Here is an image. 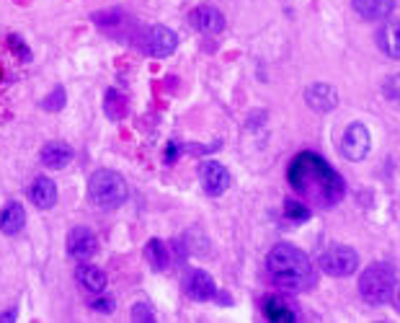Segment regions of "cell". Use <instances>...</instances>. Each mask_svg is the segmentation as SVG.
Returning a JSON list of instances; mask_svg holds the SVG:
<instances>
[{
	"label": "cell",
	"mask_w": 400,
	"mask_h": 323,
	"mask_svg": "<svg viewBox=\"0 0 400 323\" xmlns=\"http://www.w3.org/2000/svg\"><path fill=\"white\" fill-rule=\"evenodd\" d=\"M266 269L274 285H279L287 292H305L315 282L310 258L292 243H276L266 256Z\"/></svg>",
	"instance_id": "7a4b0ae2"
},
{
	"label": "cell",
	"mask_w": 400,
	"mask_h": 323,
	"mask_svg": "<svg viewBox=\"0 0 400 323\" xmlns=\"http://www.w3.org/2000/svg\"><path fill=\"white\" fill-rule=\"evenodd\" d=\"M264 313H266V318L274 323H294L297 321V313H294L292 308H287L279 297H266Z\"/></svg>",
	"instance_id": "d6986e66"
},
{
	"label": "cell",
	"mask_w": 400,
	"mask_h": 323,
	"mask_svg": "<svg viewBox=\"0 0 400 323\" xmlns=\"http://www.w3.org/2000/svg\"><path fill=\"white\" fill-rule=\"evenodd\" d=\"M287 179L292 189L315 207H336L346 194L344 179L312 150H302L300 156H294Z\"/></svg>",
	"instance_id": "6da1fadb"
},
{
	"label": "cell",
	"mask_w": 400,
	"mask_h": 323,
	"mask_svg": "<svg viewBox=\"0 0 400 323\" xmlns=\"http://www.w3.org/2000/svg\"><path fill=\"white\" fill-rule=\"evenodd\" d=\"M145 256H147V264H150L155 272H163V269H168V264H171V256H168V251H165V243L160 238L147 240Z\"/></svg>",
	"instance_id": "ffe728a7"
},
{
	"label": "cell",
	"mask_w": 400,
	"mask_h": 323,
	"mask_svg": "<svg viewBox=\"0 0 400 323\" xmlns=\"http://www.w3.org/2000/svg\"><path fill=\"white\" fill-rule=\"evenodd\" d=\"M88 192H91V199L103 210H114L119 204L127 202V181L122 179L114 171H96L91 176V184H88Z\"/></svg>",
	"instance_id": "277c9868"
},
{
	"label": "cell",
	"mask_w": 400,
	"mask_h": 323,
	"mask_svg": "<svg viewBox=\"0 0 400 323\" xmlns=\"http://www.w3.org/2000/svg\"><path fill=\"white\" fill-rule=\"evenodd\" d=\"M28 197H31V202L42 207V210H49L52 204L57 202V186L52 179H47V176H39L37 181L31 184L28 189Z\"/></svg>",
	"instance_id": "2e32d148"
},
{
	"label": "cell",
	"mask_w": 400,
	"mask_h": 323,
	"mask_svg": "<svg viewBox=\"0 0 400 323\" xmlns=\"http://www.w3.org/2000/svg\"><path fill=\"white\" fill-rule=\"evenodd\" d=\"M385 96H388L390 101L400 103V75H395V78H390V81L385 83Z\"/></svg>",
	"instance_id": "d4e9b609"
},
{
	"label": "cell",
	"mask_w": 400,
	"mask_h": 323,
	"mask_svg": "<svg viewBox=\"0 0 400 323\" xmlns=\"http://www.w3.org/2000/svg\"><path fill=\"white\" fill-rule=\"evenodd\" d=\"M356 13L367 21H385L395 10V0H351Z\"/></svg>",
	"instance_id": "4fadbf2b"
},
{
	"label": "cell",
	"mask_w": 400,
	"mask_h": 323,
	"mask_svg": "<svg viewBox=\"0 0 400 323\" xmlns=\"http://www.w3.org/2000/svg\"><path fill=\"white\" fill-rule=\"evenodd\" d=\"M398 272L388 261H374L362 272L359 277V295L369 305H385L395 292Z\"/></svg>",
	"instance_id": "3957f363"
},
{
	"label": "cell",
	"mask_w": 400,
	"mask_h": 323,
	"mask_svg": "<svg viewBox=\"0 0 400 323\" xmlns=\"http://www.w3.org/2000/svg\"><path fill=\"white\" fill-rule=\"evenodd\" d=\"M75 277H78V282H81V287H85L88 292H103L106 290V274L101 272L99 267H93V264H83V267H78V272H75Z\"/></svg>",
	"instance_id": "ac0fdd59"
},
{
	"label": "cell",
	"mask_w": 400,
	"mask_h": 323,
	"mask_svg": "<svg viewBox=\"0 0 400 323\" xmlns=\"http://www.w3.org/2000/svg\"><path fill=\"white\" fill-rule=\"evenodd\" d=\"M70 160H73V150L67 148L65 142H49V145L42 148V163L47 168H52V171L65 168Z\"/></svg>",
	"instance_id": "e0dca14e"
},
{
	"label": "cell",
	"mask_w": 400,
	"mask_h": 323,
	"mask_svg": "<svg viewBox=\"0 0 400 323\" xmlns=\"http://www.w3.org/2000/svg\"><path fill=\"white\" fill-rule=\"evenodd\" d=\"M119 16H122L119 10H114V13H109V16H103V13H96V16H93V21H96V24H101V26H106V24H117Z\"/></svg>",
	"instance_id": "4316f807"
},
{
	"label": "cell",
	"mask_w": 400,
	"mask_h": 323,
	"mask_svg": "<svg viewBox=\"0 0 400 323\" xmlns=\"http://www.w3.org/2000/svg\"><path fill=\"white\" fill-rule=\"evenodd\" d=\"M0 321H16V318H13V313H3L0 315Z\"/></svg>",
	"instance_id": "f1b7e54d"
},
{
	"label": "cell",
	"mask_w": 400,
	"mask_h": 323,
	"mask_svg": "<svg viewBox=\"0 0 400 323\" xmlns=\"http://www.w3.org/2000/svg\"><path fill=\"white\" fill-rule=\"evenodd\" d=\"M359 267V254L349 246H333L320 256V269L331 277H349Z\"/></svg>",
	"instance_id": "5b68a950"
},
{
	"label": "cell",
	"mask_w": 400,
	"mask_h": 323,
	"mask_svg": "<svg viewBox=\"0 0 400 323\" xmlns=\"http://www.w3.org/2000/svg\"><path fill=\"white\" fill-rule=\"evenodd\" d=\"M201 176V186H204V192L212 194V197H219V194L228 192L230 186V174L228 168L217 163V160H207L199 171Z\"/></svg>",
	"instance_id": "ba28073f"
},
{
	"label": "cell",
	"mask_w": 400,
	"mask_h": 323,
	"mask_svg": "<svg viewBox=\"0 0 400 323\" xmlns=\"http://www.w3.org/2000/svg\"><path fill=\"white\" fill-rule=\"evenodd\" d=\"M372 150V138H369V129L354 122L349 124L344 132V140H341V153H344L346 160H364Z\"/></svg>",
	"instance_id": "52a82bcc"
},
{
	"label": "cell",
	"mask_w": 400,
	"mask_h": 323,
	"mask_svg": "<svg viewBox=\"0 0 400 323\" xmlns=\"http://www.w3.org/2000/svg\"><path fill=\"white\" fill-rule=\"evenodd\" d=\"M284 215H287V220L297 222V225L310 220V210L302 202H297V199H287L284 202Z\"/></svg>",
	"instance_id": "7402d4cb"
},
{
	"label": "cell",
	"mask_w": 400,
	"mask_h": 323,
	"mask_svg": "<svg viewBox=\"0 0 400 323\" xmlns=\"http://www.w3.org/2000/svg\"><path fill=\"white\" fill-rule=\"evenodd\" d=\"M377 44L390 60H400V21H388L377 31Z\"/></svg>",
	"instance_id": "9a60e30c"
},
{
	"label": "cell",
	"mask_w": 400,
	"mask_h": 323,
	"mask_svg": "<svg viewBox=\"0 0 400 323\" xmlns=\"http://www.w3.org/2000/svg\"><path fill=\"white\" fill-rule=\"evenodd\" d=\"M132 318H135V321H142V323H153L155 310L147 303H137L135 308H132Z\"/></svg>",
	"instance_id": "cb8c5ba5"
},
{
	"label": "cell",
	"mask_w": 400,
	"mask_h": 323,
	"mask_svg": "<svg viewBox=\"0 0 400 323\" xmlns=\"http://www.w3.org/2000/svg\"><path fill=\"white\" fill-rule=\"evenodd\" d=\"M186 292H189L194 300H212V297H215V292H217V285H215V279H212L210 272L197 269V272H191V274H189Z\"/></svg>",
	"instance_id": "7c38bea8"
},
{
	"label": "cell",
	"mask_w": 400,
	"mask_h": 323,
	"mask_svg": "<svg viewBox=\"0 0 400 323\" xmlns=\"http://www.w3.org/2000/svg\"><path fill=\"white\" fill-rule=\"evenodd\" d=\"M91 305H93V310H101V313H111V310H114V297H96Z\"/></svg>",
	"instance_id": "484cf974"
},
{
	"label": "cell",
	"mask_w": 400,
	"mask_h": 323,
	"mask_svg": "<svg viewBox=\"0 0 400 323\" xmlns=\"http://www.w3.org/2000/svg\"><path fill=\"white\" fill-rule=\"evenodd\" d=\"M10 44H16V47H19V55L24 57V60H28V57H31V55H28V52H26V47L21 44V39H19V37H10Z\"/></svg>",
	"instance_id": "83f0119b"
},
{
	"label": "cell",
	"mask_w": 400,
	"mask_h": 323,
	"mask_svg": "<svg viewBox=\"0 0 400 323\" xmlns=\"http://www.w3.org/2000/svg\"><path fill=\"white\" fill-rule=\"evenodd\" d=\"M99 249V240H96V233L91 228H73L70 235H67V254L78 261H85L91 258Z\"/></svg>",
	"instance_id": "9c48e42d"
},
{
	"label": "cell",
	"mask_w": 400,
	"mask_h": 323,
	"mask_svg": "<svg viewBox=\"0 0 400 323\" xmlns=\"http://www.w3.org/2000/svg\"><path fill=\"white\" fill-rule=\"evenodd\" d=\"M305 101H308L310 109L328 114V111H333L338 106V91L328 83H315L305 91Z\"/></svg>",
	"instance_id": "30bf717a"
},
{
	"label": "cell",
	"mask_w": 400,
	"mask_h": 323,
	"mask_svg": "<svg viewBox=\"0 0 400 323\" xmlns=\"http://www.w3.org/2000/svg\"><path fill=\"white\" fill-rule=\"evenodd\" d=\"M140 44L150 57H168L176 52L178 37L168 26H147L145 34L140 37Z\"/></svg>",
	"instance_id": "8992f818"
},
{
	"label": "cell",
	"mask_w": 400,
	"mask_h": 323,
	"mask_svg": "<svg viewBox=\"0 0 400 323\" xmlns=\"http://www.w3.org/2000/svg\"><path fill=\"white\" fill-rule=\"evenodd\" d=\"M103 109H106V117H109V119H122L124 111H127V99H124V93L117 91V88H109L106 99H103Z\"/></svg>",
	"instance_id": "44dd1931"
},
{
	"label": "cell",
	"mask_w": 400,
	"mask_h": 323,
	"mask_svg": "<svg viewBox=\"0 0 400 323\" xmlns=\"http://www.w3.org/2000/svg\"><path fill=\"white\" fill-rule=\"evenodd\" d=\"M26 225V210L21 202H10L6 204V210L0 213V233L3 235H16V233L24 231Z\"/></svg>",
	"instance_id": "5bb4252c"
},
{
	"label": "cell",
	"mask_w": 400,
	"mask_h": 323,
	"mask_svg": "<svg viewBox=\"0 0 400 323\" xmlns=\"http://www.w3.org/2000/svg\"><path fill=\"white\" fill-rule=\"evenodd\" d=\"M65 101H67V96H65V88H62V85H57L55 91L49 93L44 101H42V106H44L47 111H62L65 109Z\"/></svg>",
	"instance_id": "603a6c76"
},
{
	"label": "cell",
	"mask_w": 400,
	"mask_h": 323,
	"mask_svg": "<svg viewBox=\"0 0 400 323\" xmlns=\"http://www.w3.org/2000/svg\"><path fill=\"white\" fill-rule=\"evenodd\" d=\"M191 26L201 34H219L225 28V16L215 6H199L191 13Z\"/></svg>",
	"instance_id": "8fae6325"
}]
</instances>
